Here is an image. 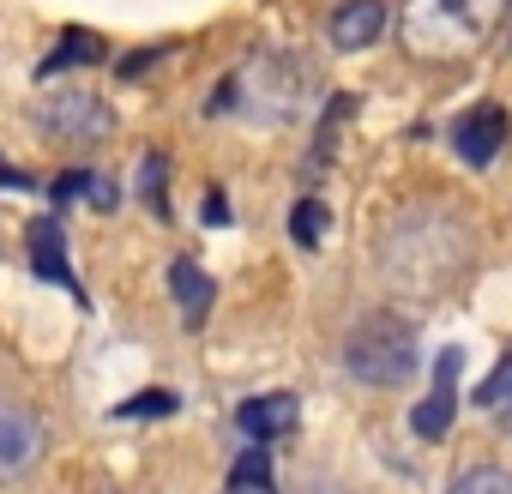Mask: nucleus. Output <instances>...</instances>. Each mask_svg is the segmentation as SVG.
Returning a JSON list of instances; mask_svg holds the SVG:
<instances>
[{
    "label": "nucleus",
    "mask_w": 512,
    "mask_h": 494,
    "mask_svg": "<svg viewBox=\"0 0 512 494\" xmlns=\"http://www.w3.org/2000/svg\"><path fill=\"white\" fill-rule=\"evenodd\" d=\"M506 13V0H410L404 7V49L422 61L470 55Z\"/></svg>",
    "instance_id": "1"
},
{
    "label": "nucleus",
    "mask_w": 512,
    "mask_h": 494,
    "mask_svg": "<svg viewBox=\"0 0 512 494\" xmlns=\"http://www.w3.org/2000/svg\"><path fill=\"white\" fill-rule=\"evenodd\" d=\"M416 326L392 308H374L368 320L350 326L344 338V368L362 380V386H404L416 374Z\"/></svg>",
    "instance_id": "2"
},
{
    "label": "nucleus",
    "mask_w": 512,
    "mask_h": 494,
    "mask_svg": "<svg viewBox=\"0 0 512 494\" xmlns=\"http://www.w3.org/2000/svg\"><path fill=\"white\" fill-rule=\"evenodd\" d=\"M37 127H43L49 139H61V145H97V139L115 133V115H109L103 97L67 91V97H49V103L37 109Z\"/></svg>",
    "instance_id": "3"
},
{
    "label": "nucleus",
    "mask_w": 512,
    "mask_h": 494,
    "mask_svg": "<svg viewBox=\"0 0 512 494\" xmlns=\"http://www.w3.org/2000/svg\"><path fill=\"white\" fill-rule=\"evenodd\" d=\"M506 133H512L506 109H500V103H476V109H464V115H458V127H452V151H458L470 169H488V163L500 157Z\"/></svg>",
    "instance_id": "4"
},
{
    "label": "nucleus",
    "mask_w": 512,
    "mask_h": 494,
    "mask_svg": "<svg viewBox=\"0 0 512 494\" xmlns=\"http://www.w3.org/2000/svg\"><path fill=\"white\" fill-rule=\"evenodd\" d=\"M37 458H43V422H37V410L0 398V482L37 470Z\"/></svg>",
    "instance_id": "5"
},
{
    "label": "nucleus",
    "mask_w": 512,
    "mask_h": 494,
    "mask_svg": "<svg viewBox=\"0 0 512 494\" xmlns=\"http://www.w3.org/2000/svg\"><path fill=\"white\" fill-rule=\"evenodd\" d=\"M235 422H241V434H247L253 446H272V440H284V434L302 422V404H296L290 392H260V398H247V404L235 410Z\"/></svg>",
    "instance_id": "6"
},
{
    "label": "nucleus",
    "mask_w": 512,
    "mask_h": 494,
    "mask_svg": "<svg viewBox=\"0 0 512 494\" xmlns=\"http://www.w3.org/2000/svg\"><path fill=\"white\" fill-rule=\"evenodd\" d=\"M380 31H386V7H380V0H338L332 19H326V37H332V49H344V55L380 43Z\"/></svg>",
    "instance_id": "7"
},
{
    "label": "nucleus",
    "mask_w": 512,
    "mask_h": 494,
    "mask_svg": "<svg viewBox=\"0 0 512 494\" xmlns=\"http://www.w3.org/2000/svg\"><path fill=\"white\" fill-rule=\"evenodd\" d=\"M169 290H175V308H181V320L199 332L205 326V314H211V302H217V284L199 272V260H169Z\"/></svg>",
    "instance_id": "8"
},
{
    "label": "nucleus",
    "mask_w": 512,
    "mask_h": 494,
    "mask_svg": "<svg viewBox=\"0 0 512 494\" xmlns=\"http://www.w3.org/2000/svg\"><path fill=\"white\" fill-rule=\"evenodd\" d=\"M31 254H37V272H43L49 284H67V290H73V302H85V290L73 284L67 254H61V217H37V223H31Z\"/></svg>",
    "instance_id": "9"
},
{
    "label": "nucleus",
    "mask_w": 512,
    "mask_h": 494,
    "mask_svg": "<svg viewBox=\"0 0 512 494\" xmlns=\"http://www.w3.org/2000/svg\"><path fill=\"white\" fill-rule=\"evenodd\" d=\"M103 61V37L97 31H67L49 55H43V67H37V79H55V73H73V67H97Z\"/></svg>",
    "instance_id": "10"
},
{
    "label": "nucleus",
    "mask_w": 512,
    "mask_h": 494,
    "mask_svg": "<svg viewBox=\"0 0 512 494\" xmlns=\"http://www.w3.org/2000/svg\"><path fill=\"white\" fill-rule=\"evenodd\" d=\"M229 494H278V482H272V452H266V446H247V452L235 458Z\"/></svg>",
    "instance_id": "11"
},
{
    "label": "nucleus",
    "mask_w": 512,
    "mask_h": 494,
    "mask_svg": "<svg viewBox=\"0 0 512 494\" xmlns=\"http://www.w3.org/2000/svg\"><path fill=\"white\" fill-rule=\"evenodd\" d=\"M452 416H458V398H452V386H434L422 404H416V416H410V428L422 434V440H440L446 428H452Z\"/></svg>",
    "instance_id": "12"
},
{
    "label": "nucleus",
    "mask_w": 512,
    "mask_h": 494,
    "mask_svg": "<svg viewBox=\"0 0 512 494\" xmlns=\"http://www.w3.org/2000/svg\"><path fill=\"white\" fill-rule=\"evenodd\" d=\"M476 404H482V410H488L506 434H512V356H506V362H500L482 386H476Z\"/></svg>",
    "instance_id": "13"
},
{
    "label": "nucleus",
    "mask_w": 512,
    "mask_h": 494,
    "mask_svg": "<svg viewBox=\"0 0 512 494\" xmlns=\"http://www.w3.org/2000/svg\"><path fill=\"white\" fill-rule=\"evenodd\" d=\"M446 494H512V476H506L500 464H470V470L452 476Z\"/></svg>",
    "instance_id": "14"
},
{
    "label": "nucleus",
    "mask_w": 512,
    "mask_h": 494,
    "mask_svg": "<svg viewBox=\"0 0 512 494\" xmlns=\"http://www.w3.org/2000/svg\"><path fill=\"white\" fill-rule=\"evenodd\" d=\"M326 223H332L326 205H320V199H302V205L290 211V235H296V247H320V241H326Z\"/></svg>",
    "instance_id": "15"
},
{
    "label": "nucleus",
    "mask_w": 512,
    "mask_h": 494,
    "mask_svg": "<svg viewBox=\"0 0 512 494\" xmlns=\"http://www.w3.org/2000/svg\"><path fill=\"white\" fill-rule=\"evenodd\" d=\"M163 175H169V157H145V169H139V193H145V205L157 211V217H169V205H163Z\"/></svg>",
    "instance_id": "16"
},
{
    "label": "nucleus",
    "mask_w": 512,
    "mask_h": 494,
    "mask_svg": "<svg viewBox=\"0 0 512 494\" xmlns=\"http://www.w3.org/2000/svg\"><path fill=\"white\" fill-rule=\"evenodd\" d=\"M181 398L175 392H133L127 404H115V416H175Z\"/></svg>",
    "instance_id": "17"
},
{
    "label": "nucleus",
    "mask_w": 512,
    "mask_h": 494,
    "mask_svg": "<svg viewBox=\"0 0 512 494\" xmlns=\"http://www.w3.org/2000/svg\"><path fill=\"white\" fill-rule=\"evenodd\" d=\"M49 193H55V205H67V199H79V193H91V175H79V169H73V175H61V181H55Z\"/></svg>",
    "instance_id": "18"
},
{
    "label": "nucleus",
    "mask_w": 512,
    "mask_h": 494,
    "mask_svg": "<svg viewBox=\"0 0 512 494\" xmlns=\"http://www.w3.org/2000/svg\"><path fill=\"white\" fill-rule=\"evenodd\" d=\"M205 223H211V229L229 223V199H223V193H205Z\"/></svg>",
    "instance_id": "19"
},
{
    "label": "nucleus",
    "mask_w": 512,
    "mask_h": 494,
    "mask_svg": "<svg viewBox=\"0 0 512 494\" xmlns=\"http://www.w3.org/2000/svg\"><path fill=\"white\" fill-rule=\"evenodd\" d=\"M115 199H121V193H115V187H109V181H97V175H91V205H103V211H109V205H115Z\"/></svg>",
    "instance_id": "20"
},
{
    "label": "nucleus",
    "mask_w": 512,
    "mask_h": 494,
    "mask_svg": "<svg viewBox=\"0 0 512 494\" xmlns=\"http://www.w3.org/2000/svg\"><path fill=\"white\" fill-rule=\"evenodd\" d=\"M0 187H31V175H25V169H13L7 157H0Z\"/></svg>",
    "instance_id": "21"
}]
</instances>
